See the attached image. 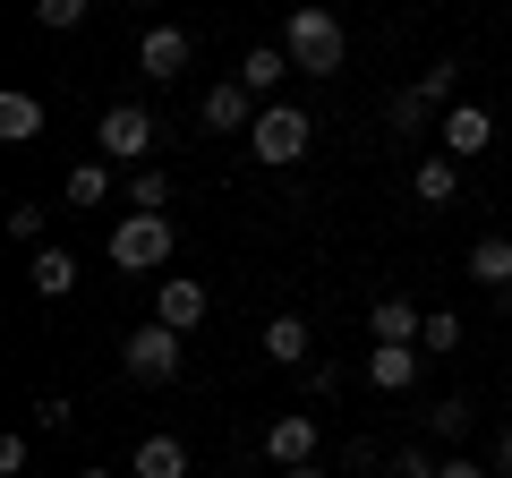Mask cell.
<instances>
[{
	"label": "cell",
	"mask_w": 512,
	"mask_h": 478,
	"mask_svg": "<svg viewBox=\"0 0 512 478\" xmlns=\"http://www.w3.org/2000/svg\"><path fill=\"white\" fill-rule=\"evenodd\" d=\"M308 137H316V120L299 103H265V111H256V129H248V154L265 171H291L299 154H308Z\"/></svg>",
	"instance_id": "cell-3"
},
{
	"label": "cell",
	"mask_w": 512,
	"mask_h": 478,
	"mask_svg": "<svg viewBox=\"0 0 512 478\" xmlns=\"http://www.w3.org/2000/svg\"><path fill=\"white\" fill-rule=\"evenodd\" d=\"M154 137H163V129H154V111H146V103H111L103 120H94V154H103L111 171H120V163H128V171H146Z\"/></svg>",
	"instance_id": "cell-2"
},
{
	"label": "cell",
	"mask_w": 512,
	"mask_h": 478,
	"mask_svg": "<svg viewBox=\"0 0 512 478\" xmlns=\"http://www.w3.org/2000/svg\"><path fill=\"white\" fill-rule=\"evenodd\" d=\"M410 197H419V205H453V197H461V163H453V154H436V163H419V180H410Z\"/></svg>",
	"instance_id": "cell-20"
},
{
	"label": "cell",
	"mask_w": 512,
	"mask_h": 478,
	"mask_svg": "<svg viewBox=\"0 0 512 478\" xmlns=\"http://www.w3.org/2000/svg\"><path fill=\"white\" fill-rule=\"evenodd\" d=\"M205 316H214V291H205L197 274H163V282H154V325H171V333H197Z\"/></svg>",
	"instance_id": "cell-6"
},
{
	"label": "cell",
	"mask_w": 512,
	"mask_h": 478,
	"mask_svg": "<svg viewBox=\"0 0 512 478\" xmlns=\"http://www.w3.org/2000/svg\"><path fill=\"white\" fill-rule=\"evenodd\" d=\"M9 231H18V239H35V248H43V205H9Z\"/></svg>",
	"instance_id": "cell-31"
},
{
	"label": "cell",
	"mask_w": 512,
	"mask_h": 478,
	"mask_svg": "<svg viewBox=\"0 0 512 478\" xmlns=\"http://www.w3.org/2000/svg\"><path fill=\"white\" fill-rule=\"evenodd\" d=\"M128 478H188V444L180 436H146L137 461H128Z\"/></svg>",
	"instance_id": "cell-17"
},
{
	"label": "cell",
	"mask_w": 512,
	"mask_h": 478,
	"mask_svg": "<svg viewBox=\"0 0 512 478\" xmlns=\"http://www.w3.org/2000/svg\"><path fill=\"white\" fill-rule=\"evenodd\" d=\"M60 197H69V205H111V163H103V154H94V163H77Z\"/></svg>",
	"instance_id": "cell-22"
},
{
	"label": "cell",
	"mask_w": 512,
	"mask_h": 478,
	"mask_svg": "<svg viewBox=\"0 0 512 478\" xmlns=\"http://www.w3.org/2000/svg\"><path fill=\"white\" fill-rule=\"evenodd\" d=\"M453 77H461V60H427V69H419V86H427V94H436V103H444V111H453Z\"/></svg>",
	"instance_id": "cell-28"
},
{
	"label": "cell",
	"mask_w": 512,
	"mask_h": 478,
	"mask_svg": "<svg viewBox=\"0 0 512 478\" xmlns=\"http://www.w3.org/2000/svg\"><path fill=\"white\" fill-rule=\"evenodd\" d=\"M419 359H427L419 342H376V350H367V385H376V393H410V385H419Z\"/></svg>",
	"instance_id": "cell-13"
},
{
	"label": "cell",
	"mask_w": 512,
	"mask_h": 478,
	"mask_svg": "<svg viewBox=\"0 0 512 478\" xmlns=\"http://www.w3.org/2000/svg\"><path fill=\"white\" fill-rule=\"evenodd\" d=\"M282 52H291V69H299V77H342L350 35H342V18H333L325 0H299L291 18H282Z\"/></svg>",
	"instance_id": "cell-1"
},
{
	"label": "cell",
	"mask_w": 512,
	"mask_h": 478,
	"mask_svg": "<svg viewBox=\"0 0 512 478\" xmlns=\"http://www.w3.org/2000/svg\"><path fill=\"white\" fill-rule=\"evenodd\" d=\"M282 77H299L291 52H282V43H248V60H239V86H248V94H274Z\"/></svg>",
	"instance_id": "cell-15"
},
{
	"label": "cell",
	"mask_w": 512,
	"mask_h": 478,
	"mask_svg": "<svg viewBox=\"0 0 512 478\" xmlns=\"http://www.w3.org/2000/svg\"><path fill=\"white\" fill-rule=\"evenodd\" d=\"M436 470H444V461L427 453V444H402V453H393V478H436Z\"/></svg>",
	"instance_id": "cell-29"
},
{
	"label": "cell",
	"mask_w": 512,
	"mask_h": 478,
	"mask_svg": "<svg viewBox=\"0 0 512 478\" xmlns=\"http://www.w3.org/2000/svg\"><path fill=\"white\" fill-rule=\"evenodd\" d=\"M188 60H197V35H188V26H154V35L137 43V69L146 77H188Z\"/></svg>",
	"instance_id": "cell-9"
},
{
	"label": "cell",
	"mask_w": 512,
	"mask_h": 478,
	"mask_svg": "<svg viewBox=\"0 0 512 478\" xmlns=\"http://www.w3.org/2000/svg\"><path fill=\"white\" fill-rule=\"evenodd\" d=\"M436 478H495V470H478V461H470V453H453V461H444V470H436Z\"/></svg>",
	"instance_id": "cell-32"
},
{
	"label": "cell",
	"mask_w": 512,
	"mask_h": 478,
	"mask_svg": "<svg viewBox=\"0 0 512 478\" xmlns=\"http://www.w3.org/2000/svg\"><path fill=\"white\" fill-rule=\"evenodd\" d=\"M128 214H171V171H128Z\"/></svg>",
	"instance_id": "cell-21"
},
{
	"label": "cell",
	"mask_w": 512,
	"mask_h": 478,
	"mask_svg": "<svg viewBox=\"0 0 512 478\" xmlns=\"http://www.w3.org/2000/svg\"><path fill=\"white\" fill-rule=\"evenodd\" d=\"M419 350H427V359H444V350H461V316H427V333H419Z\"/></svg>",
	"instance_id": "cell-27"
},
{
	"label": "cell",
	"mask_w": 512,
	"mask_h": 478,
	"mask_svg": "<svg viewBox=\"0 0 512 478\" xmlns=\"http://www.w3.org/2000/svg\"><path fill=\"white\" fill-rule=\"evenodd\" d=\"M188 333H171V325H137V333H120V376L128 385H171L180 376V359H188Z\"/></svg>",
	"instance_id": "cell-4"
},
{
	"label": "cell",
	"mask_w": 512,
	"mask_h": 478,
	"mask_svg": "<svg viewBox=\"0 0 512 478\" xmlns=\"http://www.w3.org/2000/svg\"><path fill=\"white\" fill-rule=\"evenodd\" d=\"M265 461H274V470H299V461H316V419H308V410H282V419L265 427Z\"/></svg>",
	"instance_id": "cell-10"
},
{
	"label": "cell",
	"mask_w": 512,
	"mask_h": 478,
	"mask_svg": "<svg viewBox=\"0 0 512 478\" xmlns=\"http://www.w3.org/2000/svg\"><path fill=\"white\" fill-rule=\"evenodd\" d=\"M77 478H111V470H77Z\"/></svg>",
	"instance_id": "cell-35"
},
{
	"label": "cell",
	"mask_w": 512,
	"mask_h": 478,
	"mask_svg": "<svg viewBox=\"0 0 512 478\" xmlns=\"http://www.w3.org/2000/svg\"><path fill=\"white\" fill-rule=\"evenodd\" d=\"M26 461H35V444H26V436H0V478H26Z\"/></svg>",
	"instance_id": "cell-30"
},
{
	"label": "cell",
	"mask_w": 512,
	"mask_h": 478,
	"mask_svg": "<svg viewBox=\"0 0 512 478\" xmlns=\"http://www.w3.org/2000/svg\"><path fill=\"white\" fill-rule=\"evenodd\" d=\"M367 333H376V342H419V333H427V308H410V299L393 291V299L367 308Z\"/></svg>",
	"instance_id": "cell-14"
},
{
	"label": "cell",
	"mask_w": 512,
	"mask_h": 478,
	"mask_svg": "<svg viewBox=\"0 0 512 478\" xmlns=\"http://www.w3.org/2000/svg\"><path fill=\"white\" fill-rule=\"evenodd\" d=\"M282 478H325V470H316V461H299V470H282Z\"/></svg>",
	"instance_id": "cell-34"
},
{
	"label": "cell",
	"mask_w": 512,
	"mask_h": 478,
	"mask_svg": "<svg viewBox=\"0 0 512 478\" xmlns=\"http://www.w3.org/2000/svg\"><path fill=\"white\" fill-rule=\"evenodd\" d=\"M436 94H427L419 86V77H410V86H393V94H384V129H393V137H419V129H444V120H436Z\"/></svg>",
	"instance_id": "cell-11"
},
{
	"label": "cell",
	"mask_w": 512,
	"mask_h": 478,
	"mask_svg": "<svg viewBox=\"0 0 512 478\" xmlns=\"http://www.w3.org/2000/svg\"><path fill=\"white\" fill-rule=\"evenodd\" d=\"M26 419H35V436H69V427H77V402H60V393H43V402L26 410Z\"/></svg>",
	"instance_id": "cell-25"
},
{
	"label": "cell",
	"mask_w": 512,
	"mask_h": 478,
	"mask_svg": "<svg viewBox=\"0 0 512 478\" xmlns=\"http://www.w3.org/2000/svg\"><path fill=\"white\" fill-rule=\"evenodd\" d=\"M256 350H265L274 368H308V359H316V333H308V316H265Z\"/></svg>",
	"instance_id": "cell-12"
},
{
	"label": "cell",
	"mask_w": 512,
	"mask_h": 478,
	"mask_svg": "<svg viewBox=\"0 0 512 478\" xmlns=\"http://www.w3.org/2000/svg\"><path fill=\"white\" fill-rule=\"evenodd\" d=\"M256 111H265V103H256V94L231 77V86H214V94L197 103V120H205L214 137H248V129H256Z\"/></svg>",
	"instance_id": "cell-8"
},
{
	"label": "cell",
	"mask_w": 512,
	"mask_h": 478,
	"mask_svg": "<svg viewBox=\"0 0 512 478\" xmlns=\"http://www.w3.org/2000/svg\"><path fill=\"white\" fill-rule=\"evenodd\" d=\"M299 393L333 402V393H342V359H308V368H299Z\"/></svg>",
	"instance_id": "cell-26"
},
{
	"label": "cell",
	"mask_w": 512,
	"mask_h": 478,
	"mask_svg": "<svg viewBox=\"0 0 512 478\" xmlns=\"http://www.w3.org/2000/svg\"><path fill=\"white\" fill-rule=\"evenodd\" d=\"M470 419H478V410L461 402V393H453V402H436V410H427V427H436V444H461V436H470Z\"/></svg>",
	"instance_id": "cell-24"
},
{
	"label": "cell",
	"mask_w": 512,
	"mask_h": 478,
	"mask_svg": "<svg viewBox=\"0 0 512 478\" xmlns=\"http://www.w3.org/2000/svg\"><path fill=\"white\" fill-rule=\"evenodd\" d=\"M470 282L478 291H512V239H478L470 248Z\"/></svg>",
	"instance_id": "cell-19"
},
{
	"label": "cell",
	"mask_w": 512,
	"mask_h": 478,
	"mask_svg": "<svg viewBox=\"0 0 512 478\" xmlns=\"http://www.w3.org/2000/svg\"><path fill=\"white\" fill-rule=\"evenodd\" d=\"M26 137H43V103L26 86H9L0 94V146H26Z\"/></svg>",
	"instance_id": "cell-18"
},
{
	"label": "cell",
	"mask_w": 512,
	"mask_h": 478,
	"mask_svg": "<svg viewBox=\"0 0 512 478\" xmlns=\"http://www.w3.org/2000/svg\"><path fill=\"white\" fill-rule=\"evenodd\" d=\"M26 282H35V299H69L77 291V257H69V248H35Z\"/></svg>",
	"instance_id": "cell-16"
},
{
	"label": "cell",
	"mask_w": 512,
	"mask_h": 478,
	"mask_svg": "<svg viewBox=\"0 0 512 478\" xmlns=\"http://www.w3.org/2000/svg\"><path fill=\"white\" fill-rule=\"evenodd\" d=\"M495 478H512V427H495Z\"/></svg>",
	"instance_id": "cell-33"
},
{
	"label": "cell",
	"mask_w": 512,
	"mask_h": 478,
	"mask_svg": "<svg viewBox=\"0 0 512 478\" xmlns=\"http://www.w3.org/2000/svg\"><path fill=\"white\" fill-rule=\"evenodd\" d=\"M26 9H35V26H43V35H69V26H86V9H94V0H26Z\"/></svg>",
	"instance_id": "cell-23"
},
{
	"label": "cell",
	"mask_w": 512,
	"mask_h": 478,
	"mask_svg": "<svg viewBox=\"0 0 512 478\" xmlns=\"http://www.w3.org/2000/svg\"><path fill=\"white\" fill-rule=\"evenodd\" d=\"M436 146L453 154V163H478V154L495 146V111L487 103H453V111H444V129H436Z\"/></svg>",
	"instance_id": "cell-7"
},
{
	"label": "cell",
	"mask_w": 512,
	"mask_h": 478,
	"mask_svg": "<svg viewBox=\"0 0 512 478\" xmlns=\"http://www.w3.org/2000/svg\"><path fill=\"white\" fill-rule=\"evenodd\" d=\"M171 214H120L111 222V265L120 274H154V265H171Z\"/></svg>",
	"instance_id": "cell-5"
}]
</instances>
